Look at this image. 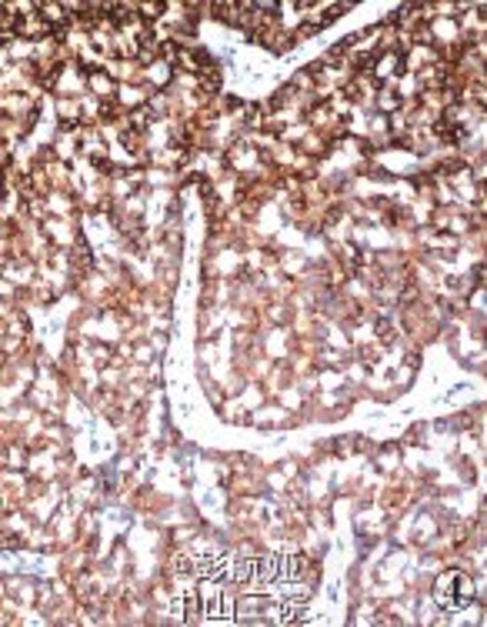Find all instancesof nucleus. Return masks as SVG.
<instances>
[{"label":"nucleus","mask_w":487,"mask_h":627,"mask_svg":"<svg viewBox=\"0 0 487 627\" xmlns=\"http://www.w3.org/2000/svg\"><path fill=\"white\" fill-rule=\"evenodd\" d=\"M434 601L441 604V611H461L474 601V584L467 581L464 574L457 571H444L437 577V587H434Z\"/></svg>","instance_id":"nucleus-1"}]
</instances>
